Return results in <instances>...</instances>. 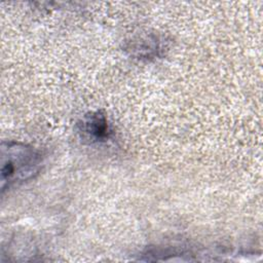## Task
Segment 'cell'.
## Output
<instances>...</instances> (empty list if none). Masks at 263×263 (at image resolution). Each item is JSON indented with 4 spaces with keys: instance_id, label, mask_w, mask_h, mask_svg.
<instances>
[{
    "instance_id": "1",
    "label": "cell",
    "mask_w": 263,
    "mask_h": 263,
    "mask_svg": "<svg viewBox=\"0 0 263 263\" xmlns=\"http://www.w3.org/2000/svg\"><path fill=\"white\" fill-rule=\"evenodd\" d=\"M42 155L36 148L20 142L1 144V190L30 180L41 168Z\"/></svg>"
},
{
    "instance_id": "2",
    "label": "cell",
    "mask_w": 263,
    "mask_h": 263,
    "mask_svg": "<svg viewBox=\"0 0 263 263\" xmlns=\"http://www.w3.org/2000/svg\"><path fill=\"white\" fill-rule=\"evenodd\" d=\"M79 125V132L82 137H85L90 142L105 141L109 137L110 129L107 118L99 111L86 115Z\"/></svg>"
}]
</instances>
